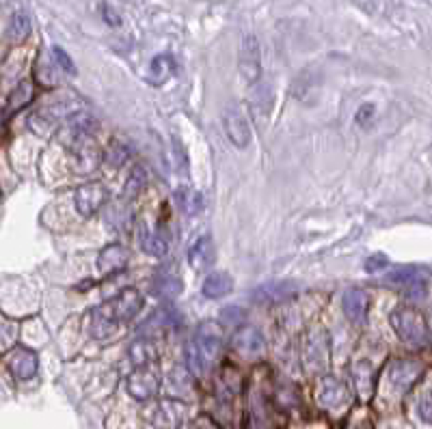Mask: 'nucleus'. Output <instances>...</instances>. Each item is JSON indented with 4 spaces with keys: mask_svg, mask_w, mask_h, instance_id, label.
Returning <instances> with one entry per match:
<instances>
[{
    "mask_svg": "<svg viewBox=\"0 0 432 429\" xmlns=\"http://www.w3.org/2000/svg\"><path fill=\"white\" fill-rule=\"evenodd\" d=\"M143 308V298L136 289H124L117 298L99 304L91 311L89 333L95 339H111L117 328L130 321Z\"/></svg>",
    "mask_w": 432,
    "mask_h": 429,
    "instance_id": "f257e3e1",
    "label": "nucleus"
},
{
    "mask_svg": "<svg viewBox=\"0 0 432 429\" xmlns=\"http://www.w3.org/2000/svg\"><path fill=\"white\" fill-rule=\"evenodd\" d=\"M392 326L396 330V335L413 347H421L428 343V324H426V317L413 308V306H398L392 311Z\"/></svg>",
    "mask_w": 432,
    "mask_h": 429,
    "instance_id": "f03ea898",
    "label": "nucleus"
},
{
    "mask_svg": "<svg viewBox=\"0 0 432 429\" xmlns=\"http://www.w3.org/2000/svg\"><path fill=\"white\" fill-rule=\"evenodd\" d=\"M99 130V123L87 115V113H74L68 117L65 132H63V145L76 153H82L95 138Z\"/></svg>",
    "mask_w": 432,
    "mask_h": 429,
    "instance_id": "7ed1b4c3",
    "label": "nucleus"
},
{
    "mask_svg": "<svg viewBox=\"0 0 432 429\" xmlns=\"http://www.w3.org/2000/svg\"><path fill=\"white\" fill-rule=\"evenodd\" d=\"M195 345V350L199 352V356L210 364L216 356L221 352V345H223V328L219 321H203V324L197 326V333L190 341Z\"/></svg>",
    "mask_w": 432,
    "mask_h": 429,
    "instance_id": "20e7f679",
    "label": "nucleus"
},
{
    "mask_svg": "<svg viewBox=\"0 0 432 429\" xmlns=\"http://www.w3.org/2000/svg\"><path fill=\"white\" fill-rule=\"evenodd\" d=\"M423 373V364L419 360L411 358H400L394 360L389 367V384L394 386L396 393H406Z\"/></svg>",
    "mask_w": 432,
    "mask_h": 429,
    "instance_id": "39448f33",
    "label": "nucleus"
},
{
    "mask_svg": "<svg viewBox=\"0 0 432 429\" xmlns=\"http://www.w3.org/2000/svg\"><path fill=\"white\" fill-rule=\"evenodd\" d=\"M238 69L247 82H257L261 74V57H259V41L253 35H244L240 41V57Z\"/></svg>",
    "mask_w": 432,
    "mask_h": 429,
    "instance_id": "423d86ee",
    "label": "nucleus"
},
{
    "mask_svg": "<svg viewBox=\"0 0 432 429\" xmlns=\"http://www.w3.org/2000/svg\"><path fill=\"white\" fill-rule=\"evenodd\" d=\"M108 201V190L99 184V182H91L85 184L82 188H78L76 192V209L80 216L89 218L93 213H97V209Z\"/></svg>",
    "mask_w": 432,
    "mask_h": 429,
    "instance_id": "0eeeda50",
    "label": "nucleus"
},
{
    "mask_svg": "<svg viewBox=\"0 0 432 429\" xmlns=\"http://www.w3.org/2000/svg\"><path fill=\"white\" fill-rule=\"evenodd\" d=\"M158 375L156 371H151L149 367H139L134 369V373L128 378V393L136 399V401H147L158 393Z\"/></svg>",
    "mask_w": 432,
    "mask_h": 429,
    "instance_id": "6e6552de",
    "label": "nucleus"
},
{
    "mask_svg": "<svg viewBox=\"0 0 432 429\" xmlns=\"http://www.w3.org/2000/svg\"><path fill=\"white\" fill-rule=\"evenodd\" d=\"M305 362L311 371H322L329 364V335L327 330H315L309 335L305 345Z\"/></svg>",
    "mask_w": 432,
    "mask_h": 429,
    "instance_id": "1a4fd4ad",
    "label": "nucleus"
},
{
    "mask_svg": "<svg viewBox=\"0 0 432 429\" xmlns=\"http://www.w3.org/2000/svg\"><path fill=\"white\" fill-rule=\"evenodd\" d=\"M186 418V403L178 399H165L153 412V427L158 429H178Z\"/></svg>",
    "mask_w": 432,
    "mask_h": 429,
    "instance_id": "9d476101",
    "label": "nucleus"
},
{
    "mask_svg": "<svg viewBox=\"0 0 432 429\" xmlns=\"http://www.w3.org/2000/svg\"><path fill=\"white\" fill-rule=\"evenodd\" d=\"M223 130L230 138V143L238 149H247L251 143V128L247 123V119L242 117V113H238L236 108H227L223 115Z\"/></svg>",
    "mask_w": 432,
    "mask_h": 429,
    "instance_id": "9b49d317",
    "label": "nucleus"
},
{
    "mask_svg": "<svg viewBox=\"0 0 432 429\" xmlns=\"http://www.w3.org/2000/svg\"><path fill=\"white\" fill-rule=\"evenodd\" d=\"M128 259H130L128 248H124L122 244H108L97 255V270H99V274L122 272L124 267L128 265Z\"/></svg>",
    "mask_w": 432,
    "mask_h": 429,
    "instance_id": "f8f14e48",
    "label": "nucleus"
},
{
    "mask_svg": "<svg viewBox=\"0 0 432 429\" xmlns=\"http://www.w3.org/2000/svg\"><path fill=\"white\" fill-rule=\"evenodd\" d=\"M348 399H350V395H348L346 386H344L340 380H335V378H331V375H327V378H324V380L320 382V389H318V401H320L324 408L338 410V408L346 406Z\"/></svg>",
    "mask_w": 432,
    "mask_h": 429,
    "instance_id": "ddd939ff",
    "label": "nucleus"
},
{
    "mask_svg": "<svg viewBox=\"0 0 432 429\" xmlns=\"http://www.w3.org/2000/svg\"><path fill=\"white\" fill-rule=\"evenodd\" d=\"M296 294V285L290 281H273L266 283L261 287H257L253 291V300L261 302V304H277V302H286Z\"/></svg>",
    "mask_w": 432,
    "mask_h": 429,
    "instance_id": "4468645a",
    "label": "nucleus"
},
{
    "mask_svg": "<svg viewBox=\"0 0 432 429\" xmlns=\"http://www.w3.org/2000/svg\"><path fill=\"white\" fill-rule=\"evenodd\" d=\"M344 313L346 317L352 321V324H365V319H367V308H369V298L363 289L359 287H352L344 294Z\"/></svg>",
    "mask_w": 432,
    "mask_h": 429,
    "instance_id": "2eb2a0df",
    "label": "nucleus"
},
{
    "mask_svg": "<svg viewBox=\"0 0 432 429\" xmlns=\"http://www.w3.org/2000/svg\"><path fill=\"white\" fill-rule=\"evenodd\" d=\"M37 354L33 350L26 347H18L11 356H9V371L14 373V378L18 380H31L33 375L37 373Z\"/></svg>",
    "mask_w": 432,
    "mask_h": 429,
    "instance_id": "dca6fc26",
    "label": "nucleus"
},
{
    "mask_svg": "<svg viewBox=\"0 0 432 429\" xmlns=\"http://www.w3.org/2000/svg\"><path fill=\"white\" fill-rule=\"evenodd\" d=\"M234 347L244 354V356H253V354H259L264 347H266V341H264V335L257 330V328H240L234 337Z\"/></svg>",
    "mask_w": 432,
    "mask_h": 429,
    "instance_id": "f3484780",
    "label": "nucleus"
},
{
    "mask_svg": "<svg viewBox=\"0 0 432 429\" xmlns=\"http://www.w3.org/2000/svg\"><path fill=\"white\" fill-rule=\"evenodd\" d=\"M188 259H190L193 270H205V267H210L214 263V259H216V248H214L212 238L210 235L199 238L195 242V246L190 248Z\"/></svg>",
    "mask_w": 432,
    "mask_h": 429,
    "instance_id": "a211bd4d",
    "label": "nucleus"
},
{
    "mask_svg": "<svg viewBox=\"0 0 432 429\" xmlns=\"http://www.w3.org/2000/svg\"><path fill=\"white\" fill-rule=\"evenodd\" d=\"M352 380L361 399H369L374 395V367L367 360H359L352 367Z\"/></svg>",
    "mask_w": 432,
    "mask_h": 429,
    "instance_id": "6ab92c4d",
    "label": "nucleus"
},
{
    "mask_svg": "<svg viewBox=\"0 0 432 429\" xmlns=\"http://www.w3.org/2000/svg\"><path fill=\"white\" fill-rule=\"evenodd\" d=\"M234 289V281L227 272H212L203 285H201V294L210 300H216V298H223L227 296L230 291Z\"/></svg>",
    "mask_w": 432,
    "mask_h": 429,
    "instance_id": "aec40b11",
    "label": "nucleus"
},
{
    "mask_svg": "<svg viewBox=\"0 0 432 429\" xmlns=\"http://www.w3.org/2000/svg\"><path fill=\"white\" fill-rule=\"evenodd\" d=\"M173 326H176V315L169 313V311H158L139 328V333L143 337H151V335L160 337V335H165L167 330H171Z\"/></svg>",
    "mask_w": 432,
    "mask_h": 429,
    "instance_id": "412c9836",
    "label": "nucleus"
},
{
    "mask_svg": "<svg viewBox=\"0 0 432 429\" xmlns=\"http://www.w3.org/2000/svg\"><path fill=\"white\" fill-rule=\"evenodd\" d=\"M143 250L151 257H162L169 250V233L165 227H156L143 233Z\"/></svg>",
    "mask_w": 432,
    "mask_h": 429,
    "instance_id": "4be33fe9",
    "label": "nucleus"
},
{
    "mask_svg": "<svg viewBox=\"0 0 432 429\" xmlns=\"http://www.w3.org/2000/svg\"><path fill=\"white\" fill-rule=\"evenodd\" d=\"M176 72V63L169 55H158L151 65H149V82L151 84H162L171 78V74Z\"/></svg>",
    "mask_w": 432,
    "mask_h": 429,
    "instance_id": "5701e85b",
    "label": "nucleus"
},
{
    "mask_svg": "<svg viewBox=\"0 0 432 429\" xmlns=\"http://www.w3.org/2000/svg\"><path fill=\"white\" fill-rule=\"evenodd\" d=\"M33 99V82L31 80H22L9 95V101H7V113L14 115L18 111H22L24 106Z\"/></svg>",
    "mask_w": 432,
    "mask_h": 429,
    "instance_id": "b1692460",
    "label": "nucleus"
},
{
    "mask_svg": "<svg viewBox=\"0 0 432 429\" xmlns=\"http://www.w3.org/2000/svg\"><path fill=\"white\" fill-rule=\"evenodd\" d=\"M151 291L158 296V298H176L180 296L182 291V283L173 277H162V279H156L153 285H151Z\"/></svg>",
    "mask_w": 432,
    "mask_h": 429,
    "instance_id": "393cba45",
    "label": "nucleus"
},
{
    "mask_svg": "<svg viewBox=\"0 0 432 429\" xmlns=\"http://www.w3.org/2000/svg\"><path fill=\"white\" fill-rule=\"evenodd\" d=\"M251 106H253V113H268L270 106H273V97H270V91L266 84H257L251 93Z\"/></svg>",
    "mask_w": 432,
    "mask_h": 429,
    "instance_id": "a878e982",
    "label": "nucleus"
},
{
    "mask_svg": "<svg viewBox=\"0 0 432 429\" xmlns=\"http://www.w3.org/2000/svg\"><path fill=\"white\" fill-rule=\"evenodd\" d=\"M31 35V20H28V16L26 13H16L14 18H11V24H9V37L14 39V41H24L26 37Z\"/></svg>",
    "mask_w": 432,
    "mask_h": 429,
    "instance_id": "bb28decb",
    "label": "nucleus"
},
{
    "mask_svg": "<svg viewBox=\"0 0 432 429\" xmlns=\"http://www.w3.org/2000/svg\"><path fill=\"white\" fill-rule=\"evenodd\" d=\"M171 384H173V391H178V393H188V391H193L190 371H188V369H182V367L173 369V373H171Z\"/></svg>",
    "mask_w": 432,
    "mask_h": 429,
    "instance_id": "cd10ccee",
    "label": "nucleus"
},
{
    "mask_svg": "<svg viewBox=\"0 0 432 429\" xmlns=\"http://www.w3.org/2000/svg\"><path fill=\"white\" fill-rule=\"evenodd\" d=\"M130 356L132 360L139 364V367H145V362L153 356V347L149 341H136L132 347H130Z\"/></svg>",
    "mask_w": 432,
    "mask_h": 429,
    "instance_id": "c85d7f7f",
    "label": "nucleus"
},
{
    "mask_svg": "<svg viewBox=\"0 0 432 429\" xmlns=\"http://www.w3.org/2000/svg\"><path fill=\"white\" fill-rule=\"evenodd\" d=\"M143 186H145V171L136 167V169L132 171V175H130L128 184H126V196H128V199L139 196V192H141V188H143Z\"/></svg>",
    "mask_w": 432,
    "mask_h": 429,
    "instance_id": "c756f323",
    "label": "nucleus"
},
{
    "mask_svg": "<svg viewBox=\"0 0 432 429\" xmlns=\"http://www.w3.org/2000/svg\"><path fill=\"white\" fill-rule=\"evenodd\" d=\"M178 199H180L182 207H184L188 213H199V209H201V205H203V199H201L197 192H184V190H180Z\"/></svg>",
    "mask_w": 432,
    "mask_h": 429,
    "instance_id": "7c9ffc66",
    "label": "nucleus"
},
{
    "mask_svg": "<svg viewBox=\"0 0 432 429\" xmlns=\"http://www.w3.org/2000/svg\"><path fill=\"white\" fill-rule=\"evenodd\" d=\"M52 55H54V61L59 63V67H61L65 74H70V76L76 74V65H74V61L70 59V55H68V52H65L63 48L54 45V48H52Z\"/></svg>",
    "mask_w": 432,
    "mask_h": 429,
    "instance_id": "2f4dec72",
    "label": "nucleus"
},
{
    "mask_svg": "<svg viewBox=\"0 0 432 429\" xmlns=\"http://www.w3.org/2000/svg\"><path fill=\"white\" fill-rule=\"evenodd\" d=\"M404 291H406V296H409V298H413V300H421V298H426V294H428L426 279H423V277L413 279L411 283H406V285H404Z\"/></svg>",
    "mask_w": 432,
    "mask_h": 429,
    "instance_id": "473e14b6",
    "label": "nucleus"
},
{
    "mask_svg": "<svg viewBox=\"0 0 432 429\" xmlns=\"http://www.w3.org/2000/svg\"><path fill=\"white\" fill-rule=\"evenodd\" d=\"M417 412H419V416H421L423 423L432 425V391L421 397V401L417 406Z\"/></svg>",
    "mask_w": 432,
    "mask_h": 429,
    "instance_id": "72a5a7b5",
    "label": "nucleus"
},
{
    "mask_svg": "<svg viewBox=\"0 0 432 429\" xmlns=\"http://www.w3.org/2000/svg\"><path fill=\"white\" fill-rule=\"evenodd\" d=\"M387 265H389V259L385 255H374L365 261V270L367 272H381Z\"/></svg>",
    "mask_w": 432,
    "mask_h": 429,
    "instance_id": "f704fd0d",
    "label": "nucleus"
},
{
    "mask_svg": "<svg viewBox=\"0 0 432 429\" xmlns=\"http://www.w3.org/2000/svg\"><path fill=\"white\" fill-rule=\"evenodd\" d=\"M108 165L111 167H122L124 165V160H126V149L122 147V145H113V149H111V153H108Z\"/></svg>",
    "mask_w": 432,
    "mask_h": 429,
    "instance_id": "c9c22d12",
    "label": "nucleus"
},
{
    "mask_svg": "<svg viewBox=\"0 0 432 429\" xmlns=\"http://www.w3.org/2000/svg\"><path fill=\"white\" fill-rule=\"evenodd\" d=\"M372 117H374V106H372V104H363L361 108H359V113H357V117H355V119H357V123H359V126H363V128H365V126L369 123V119H372Z\"/></svg>",
    "mask_w": 432,
    "mask_h": 429,
    "instance_id": "e433bc0d",
    "label": "nucleus"
},
{
    "mask_svg": "<svg viewBox=\"0 0 432 429\" xmlns=\"http://www.w3.org/2000/svg\"><path fill=\"white\" fill-rule=\"evenodd\" d=\"M221 315H223V319L227 321V324H236V321H240L244 317V311L238 308V306H227Z\"/></svg>",
    "mask_w": 432,
    "mask_h": 429,
    "instance_id": "4c0bfd02",
    "label": "nucleus"
},
{
    "mask_svg": "<svg viewBox=\"0 0 432 429\" xmlns=\"http://www.w3.org/2000/svg\"><path fill=\"white\" fill-rule=\"evenodd\" d=\"M102 13H104V20H106V24H111V26H119L122 24V20H119V13L117 11H113L111 9V5H102Z\"/></svg>",
    "mask_w": 432,
    "mask_h": 429,
    "instance_id": "58836bf2",
    "label": "nucleus"
},
{
    "mask_svg": "<svg viewBox=\"0 0 432 429\" xmlns=\"http://www.w3.org/2000/svg\"><path fill=\"white\" fill-rule=\"evenodd\" d=\"M0 3H7V0H0Z\"/></svg>",
    "mask_w": 432,
    "mask_h": 429,
    "instance_id": "ea45409f",
    "label": "nucleus"
}]
</instances>
